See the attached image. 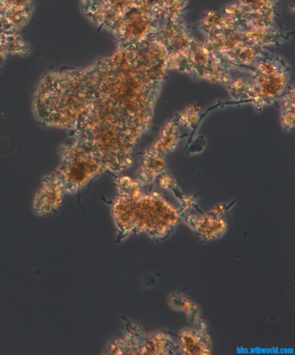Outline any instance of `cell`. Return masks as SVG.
Here are the masks:
<instances>
[{"label": "cell", "instance_id": "cell-1", "mask_svg": "<svg viewBox=\"0 0 295 355\" xmlns=\"http://www.w3.org/2000/svg\"><path fill=\"white\" fill-rule=\"evenodd\" d=\"M167 67V53L153 35L81 70L85 103L76 125L111 126L136 144L149 129Z\"/></svg>", "mask_w": 295, "mask_h": 355}, {"label": "cell", "instance_id": "cell-2", "mask_svg": "<svg viewBox=\"0 0 295 355\" xmlns=\"http://www.w3.org/2000/svg\"><path fill=\"white\" fill-rule=\"evenodd\" d=\"M112 211L119 231L118 241L142 233L163 240L181 220L180 210L156 191L142 193L137 198L119 194Z\"/></svg>", "mask_w": 295, "mask_h": 355}, {"label": "cell", "instance_id": "cell-3", "mask_svg": "<svg viewBox=\"0 0 295 355\" xmlns=\"http://www.w3.org/2000/svg\"><path fill=\"white\" fill-rule=\"evenodd\" d=\"M62 164L53 177L63 192H74L83 188L91 179L107 171L99 158L90 153L76 140L62 147Z\"/></svg>", "mask_w": 295, "mask_h": 355}, {"label": "cell", "instance_id": "cell-4", "mask_svg": "<svg viewBox=\"0 0 295 355\" xmlns=\"http://www.w3.org/2000/svg\"><path fill=\"white\" fill-rule=\"evenodd\" d=\"M280 60L260 59L256 65L254 94L253 98L260 105L269 103L283 92L289 73L287 67L280 63Z\"/></svg>", "mask_w": 295, "mask_h": 355}, {"label": "cell", "instance_id": "cell-5", "mask_svg": "<svg viewBox=\"0 0 295 355\" xmlns=\"http://www.w3.org/2000/svg\"><path fill=\"white\" fill-rule=\"evenodd\" d=\"M160 28L159 20L135 6L119 20L110 33L119 44H133L153 36Z\"/></svg>", "mask_w": 295, "mask_h": 355}, {"label": "cell", "instance_id": "cell-6", "mask_svg": "<svg viewBox=\"0 0 295 355\" xmlns=\"http://www.w3.org/2000/svg\"><path fill=\"white\" fill-rule=\"evenodd\" d=\"M180 216L203 241L217 240L226 233L228 223L224 216L181 213Z\"/></svg>", "mask_w": 295, "mask_h": 355}, {"label": "cell", "instance_id": "cell-7", "mask_svg": "<svg viewBox=\"0 0 295 355\" xmlns=\"http://www.w3.org/2000/svg\"><path fill=\"white\" fill-rule=\"evenodd\" d=\"M179 351L185 355L212 354V340L207 330L183 329L179 334Z\"/></svg>", "mask_w": 295, "mask_h": 355}, {"label": "cell", "instance_id": "cell-8", "mask_svg": "<svg viewBox=\"0 0 295 355\" xmlns=\"http://www.w3.org/2000/svg\"><path fill=\"white\" fill-rule=\"evenodd\" d=\"M179 344L169 334L155 331L144 336L142 343L137 347L135 355L175 354L179 352Z\"/></svg>", "mask_w": 295, "mask_h": 355}, {"label": "cell", "instance_id": "cell-9", "mask_svg": "<svg viewBox=\"0 0 295 355\" xmlns=\"http://www.w3.org/2000/svg\"><path fill=\"white\" fill-rule=\"evenodd\" d=\"M62 189L58 181L51 175L44 181V187L38 193L35 209L38 213H47L54 209L62 202Z\"/></svg>", "mask_w": 295, "mask_h": 355}, {"label": "cell", "instance_id": "cell-10", "mask_svg": "<svg viewBox=\"0 0 295 355\" xmlns=\"http://www.w3.org/2000/svg\"><path fill=\"white\" fill-rule=\"evenodd\" d=\"M166 168V161L163 155H160L150 150L145 155L142 170L137 175V180L143 184H152Z\"/></svg>", "mask_w": 295, "mask_h": 355}, {"label": "cell", "instance_id": "cell-11", "mask_svg": "<svg viewBox=\"0 0 295 355\" xmlns=\"http://www.w3.org/2000/svg\"><path fill=\"white\" fill-rule=\"evenodd\" d=\"M168 301H169L171 307L176 309V311H185L189 316V321L193 324L200 318L199 306L189 300L185 295L179 293H173L170 295Z\"/></svg>", "mask_w": 295, "mask_h": 355}, {"label": "cell", "instance_id": "cell-12", "mask_svg": "<svg viewBox=\"0 0 295 355\" xmlns=\"http://www.w3.org/2000/svg\"><path fill=\"white\" fill-rule=\"evenodd\" d=\"M277 0H240L242 10L247 14L263 13L273 8Z\"/></svg>", "mask_w": 295, "mask_h": 355}, {"label": "cell", "instance_id": "cell-13", "mask_svg": "<svg viewBox=\"0 0 295 355\" xmlns=\"http://www.w3.org/2000/svg\"><path fill=\"white\" fill-rule=\"evenodd\" d=\"M175 128L173 124H170L169 126H167L166 131L163 132L162 137H161L159 142L156 143L155 146L153 147V152L159 153L160 155H163L167 152H170V150L174 149L175 143H176V138H175Z\"/></svg>", "mask_w": 295, "mask_h": 355}, {"label": "cell", "instance_id": "cell-14", "mask_svg": "<svg viewBox=\"0 0 295 355\" xmlns=\"http://www.w3.org/2000/svg\"><path fill=\"white\" fill-rule=\"evenodd\" d=\"M291 92L287 94V96L284 97L283 104V124L284 128L292 131L294 129V89H291Z\"/></svg>", "mask_w": 295, "mask_h": 355}, {"label": "cell", "instance_id": "cell-15", "mask_svg": "<svg viewBox=\"0 0 295 355\" xmlns=\"http://www.w3.org/2000/svg\"><path fill=\"white\" fill-rule=\"evenodd\" d=\"M156 180L159 182V184L163 189H178L176 182H175L173 175L170 173H165V172H163L162 174H160L159 177L157 178Z\"/></svg>", "mask_w": 295, "mask_h": 355}, {"label": "cell", "instance_id": "cell-16", "mask_svg": "<svg viewBox=\"0 0 295 355\" xmlns=\"http://www.w3.org/2000/svg\"><path fill=\"white\" fill-rule=\"evenodd\" d=\"M228 207H229L226 205V204H219V205L214 207L209 214H212V216H222L224 212L227 211Z\"/></svg>", "mask_w": 295, "mask_h": 355}]
</instances>
